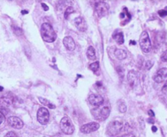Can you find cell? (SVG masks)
I'll list each match as a JSON object with an SVG mask.
<instances>
[{"label": "cell", "mask_w": 167, "mask_h": 137, "mask_svg": "<svg viewBox=\"0 0 167 137\" xmlns=\"http://www.w3.org/2000/svg\"><path fill=\"white\" fill-rule=\"evenodd\" d=\"M74 24L77 28L81 32H85L87 28V24L86 20L82 18V17H78L74 20Z\"/></svg>", "instance_id": "4fadbf2b"}, {"label": "cell", "mask_w": 167, "mask_h": 137, "mask_svg": "<svg viewBox=\"0 0 167 137\" xmlns=\"http://www.w3.org/2000/svg\"><path fill=\"white\" fill-rule=\"evenodd\" d=\"M1 102L3 103L4 105H10L12 104V102H13V97H12V95L11 96H8V95H3L1 97Z\"/></svg>", "instance_id": "2e32d148"}, {"label": "cell", "mask_w": 167, "mask_h": 137, "mask_svg": "<svg viewBox=\"0 0 167 137\" xmlns=\"http://www.w3.org/2000/svg\"><path fill=\"white\" fill-rule=\"evenodd\" d=\"M73 11H74V9H73V7H68L66 11H65V18L67 19L68 18V16H69L71 13H73Z\"/></svg>", "instance_id": "7402d4cb"}, {"label": "cell", "mask_w": 167, "mask_h": 137, "mask_svg": "<svg viewBox=\"0 0 167 137\" xmlns=\"http://www.w3.org/2000/svg\"><path fill=\"white\" fill-rule=\"evenodd\" d=\"M21 13H22L23 15H25V14H27V13H28V11H26V10H23V11H22V12H21Z\"/></svg>", "instance_id": "d590c367"}, {"label": "cell", "mask_w": 167, "mask_h": 137, "mask_svg": "<svg viewBox=\"0 0 167 137\" xmlns=\"http://www.w3.org/2000/svg\"><path fill=\"white\" fill-rule=\"evenodd\" d=\"M95 10L100 17L104 16L109 10V5L104 1L96 2L95 4Z\"/></svg>", "instance_id": "8992f818"}, {"label": "cell", "mask_w": 167, "mask_h": 137, "mask_svg": "<svg viewBox=\"0 0 167 137\" xmlns=\"http://www.w3.org/2000/svg\"><path fill=\"white\" fill-rule=\"evenodd\" d=\"M161 59L163 62H167V50H165V52L162 53L161 56Z\"/></svg>", "instance_id": "d4e9b609"}, {"label": "cell", "mask_w": 167, "mask_h": 137, "mask_svg": "<svg viewBox=\"0 0 167 137\" xmlns=\"http://www.w3.org/2000/svg\"><path fill=\"white\" fill-rule=\"evenodd\" d=\"M123 123L122 121H113L107 126V133L111 136H115L122 131Z\"/></svg>", "instance_id": "7a4b0ae2"}, {"label": "cell", "mask_w": 167, "mask_h": 137, "mask_svg": "<svg viewBox=\"0 0 167 137\" xmlns=\"http://www.w3.org/2000/svg\"><path fill=\"white\" fill-rule=\"evenodd\" d=\"M87 55L89 59H91V60H94V59H96V50L94 49L93 46H89L88 49H87Z\"/></svg>", "instance_id": "ac0fdd59"}, {"label": "cell", "mask_w": 167, "mask_h": 137, "mask_svg": "<svg viewBox=\"0 0 167 137\" xmlns=\"http://www.w3.org/2000/svg\"><path fill=\"white\" fill-rule=\"evenodd\" d=\"M113 37H114V39L117 41L118 44L122 45L124 43V35H123L122 32L116 31V33L113 34Z\"/></svg>", "instance_id": "e0dca14e"}, {"label": "cell", "mask_w": 167, "mask_h": 137, "mask_svg": "<svg viewBox=\"0 0 167 137\" xmlns=\"http://www.w3.org/2000/svg\"><path fill=\"white\" fill-rule=\"evenodd\" d=\"M50 114L48 110L45 108V107H41L39 110H38L37 114V119L42 125H46L49 122Z\"/></svg>", "instance_id": "5b68a950"}, {"label": "cell", "mask_w": 167, "mask_h": 137, "mask_svg": "<svg viewBox=\"0 0 167 137\" xmlns=\"http://www.w3.org/2000/svg\"><path fill=\"white\" fill-rule=\"evenodd\" d=\"M148 114L150 115L151 117H154V113L152 112V110H149L148 111Z\"/></svg>", "instance_id": "836d02e7"}, {"label": "cell", "mask_w": 167, "mask_h": 137, "mask_svg": "<svg viewBox=\"0 0 167 137\" xmlns=\"http://www.w3.org/2000/svg\"><path fill=\"white\" fill-rule=\"evenodd\" d=\"M139 45L142 50L144 51V53H149L151 50V41H150V38H149L148 36V33L144 31L141 33L140 37H139Z\"/></svg>", "instance_id": "277c9868"}, {"label": "cell", "mask_w": 167, "mask_h": 137, "mask_svg": "<svg viewBox=\"0 0 167 137\" xmlns=\"http://www.w3.org/2000/svg\"><path fill=\"white\" fill-rule=\"evenodd\" d=\"M38 99H39L40 102L42 105L48 106L49 108H51V109H55V105H53V104H51L47 99H45V98H42V97H38Z\"/></svg>", "instance_id": "d6986e66"}, {"label": "cell", "mask_w": 167, "mask_h": 137, "mask_svg": "<svg viewBox=\"0 0 167 137\" xmlns=\"http://www.w3.org/2000/svg\"><path fill=\"white\" fill-rule=\"evenodd\" d=\"M99 67H100V63L99 62H96V63H91V65L89 66V68L91 71H93L94 72H95V71H96L98 70Z\"/></svg>", "instance_id": "ffe728a7"}, {"label": "cell", "mask_w": 167, "mask_h": 137, "mask_svg": "<svg viewBox=\"0 0 167 137\" xmlns=\"http://www.w3.org/2000/svg\"><path fill=\"white\" fill-rule=\"evenodd\" d=\"M120 137H136L135 135L134 134H126V135H122Z\"/></svg>", "instance_id": "4dcf8cb0"}, {"label": "cell", "mask_w": 167, "mask_h": 137, "mask_svg": "<svg viewBox=\"0 0 167 137\" xmlns=\"http://www.w3.org/2000/svg\"><path fill=\"white\" fill-rule=\"evenodd\" d=\"M117 71H118V73H119V75H120V77H121V78H122L123 75H124V71H122V67H118L117 68Z\"/></svg>", "instance_id": "f1b7e54d"}, {"label": "cell", "mask_w": 167, "mask_h": 137, "mask_svg": "<svg viewBox=\"0 0 167 137\" xmlns=\"http://www.w3.org/2000/svg\"><path fill=\"white\" fill-rule=\"evenodd\" d=\"M152 131L153 132H156V131H157V127H155V126H152Z\"/></svg>", "instance_id": "e575fe53"}, {"label": "cell", "mask_w": 167, "mask_h": 137, "mask_svg": "<svg viewBox=\"0 0 167 137\" xmlns=\"http://www.w3.org/2000/svg\"><path fill=\"white\" fill-rule=\"evenodd\" d=\"M42 8H43L44 11H48V9H49L48 6L46 5V4H45V3H42Z\"/></svg>", "instance_id": "f546056e"}, {"label": "cell", "mask_w": 167, "mask_h": 137, "mask_svg": "<svg viewBox=\"0 0 167 137\" xmlns=\"http://www.w3.org/2000/svg\"><path fill=\"white\" fill-rule=\"evenodd\" d=\"M92 113L94 114V116L96 119L99 120H104L109 117V115L110 114V109L109 107H104L101 110H92Z\"/></svg>", "instance_id": "52a82bcc"}, {"label": "cell", "mask_w": 167, "mask_h": 137, "mask_svg": "<svg viewBox=\"0 0 167 137\" xmlns=\"http://www.w3.org/2000/svg\"><path fill=\"white\" fill-rule=\"evenodd\" d=\"M0 117H1V120H0V123H3V120H4V114L3 113L0 114Z\"/></svg>", "instance_id": "d6a6232c"}, {"label": "cell", "mask_w": 167, "mask_h": 137, "mask_svg": "<svg viewBox=\"0 0 167 137\" xmlns=\"http://www.w3.org/2000/svg\"><path fill=\"white\" fill-rule=\"evenodd\" d=\"M7 123L8 124L13 128L16 129H21L24 126V123L21 119L17 118L16 116H11L7 118Z\"/></svg>", "instance_id": "30bf717a"}, {"label": "cell", "mask_w": 167, "mask_h": 137, "mask_svg": "<svg viewBox=\"0 0 167 137\" xmlns=\"http://www.w3.org/2000/svg\"><path fill=\"white\" fill-rule=\"evenodd\" d=\"M25 54H26L27 56H28L29 58H31V50H30V49H29L28 46L25 47Z\"/></svg>", "instance_id": "cb8c5ba5"}, {"label": "cell", "mask_w": 167, "mask_h": 137, "mask_svg": "<svg viewBox=\"0 0 167 137\" xmlns=\"http://www.w3.org/2000/svg\"><path fill=\"white\" fill-rule=\"evenodd\" d=\"M61 131L66 135H72L74 132V125L68 117H64L59 123Z\"/></svg>", "instance_id": "3957f363"}, {"label": "cell", "mask_w": 167, "mask_h": 137, "mask_svg": "<svg viewBox=\"0 0 167 137\" xmlns=\"http://www.w3.org/2000/svg\"><path fill=\"white\" fill-rule=\"evenodd\" d=\"M127 80L131 88H135L139 83V75L135 71H130L127 75Z\"/></svg>", "instance_id": "9c48e42d"}, {"label": "cell", "mask_w": 167, "mask_h": 137, "mask_svg": "<svg viewBox=\"0 0 167 137\" xmlns=\"http://www.w3.org/2000/svg\"><path fill=\"white\" fill-rule=\"evenodd\" d=\"M158 14H159V16L161 17H165L167 16V11L165 10H160L159 11H158Z\"/></svg>", "instance_id": "83f0119b"}, {"label": "cell", "mask_w": 167, "mask_h": 137, "mask_svg": "<svg viewBox=\"0 0 167 137\" xmlns=\"http://www.w3.org/2000/svg\"><path fill=\"white\" fill-rule=\"evenodd\" d=\"M153 65V63H152V61H147L146 63H145V69H149V68H151Z\"/></svg>", "instance_id": "4316f807"}, {"label": "cell", "mask_w": 167, "mask_h": 137, "mask_svg": "<svg viewBox=\"0 0 167 137\" xmlns=\"http://www.w3.org/2000/svg\"><path fill=\"white\" fill-rule=\"evenodd\" d=\"M153 79L157 83L164 82L165 80H167V68H161L159 71H157Z\"/></svg>", "instance_id": "7c38bea8"}, {"label": "cell", "mask_w": 167, "mask_h": 137, "mask_svg": "<svg viewBox=\"0 0 167 137\" xmlns=\"http://www.w3.org/2000/svg\"><path fill=\"white\" fill-rule=\"evenodd\" d=\"M4 137H18V136H17V135L14 131H9V132H7Z\"/></svg>", "instance_id": "484cf974"}, {"label": "cell", "mask_w": 167, "mask_h": 137, "mask_svg": "<svg viewBox=\"0 0 167 137\" xmlns=\"http://www.w3.org/2000/svg\"><path fill=\"white\" fill-rule=\"evenodd\" d=\"M118 108H119V111L122 113H125L126 111V105L124 103H120Z\"/></svg>", "instance_id": "603a6c76"}, {"label": "cell", "mask_w": 167, "mask_h": 137, "mask_svg": "<svg viewBox=\"0 0 167 137\" xmlns=\"http://www.w3.org/2000/svg\"><path fill=\"white\" fill-rule=\"evenodd\" d=\"M41 36L46 42H53L56 39V33L49 23H44L42 24Z\"/></svg>", "instance_id": "6da1fadb"}, {"label": "cell", "mask_w": 167, "mask_h": 137, "mask_svg": "<svg viewBox=\"0 0 167 137\" xmlns=\"http://www.w3.org/2000/svg\"><path fill=\"white\" fill-rule=\"evenodd\" d=\"M162 91H163V92H165V93H167V80H166L165 84H164L163 88H162Z\"/></svg>", "instance_id": "1f68e13d"}, {"label": "cell", "mask_w": 167, "mask_h": 137, "mask_svg": "<svg viewBox=\"0 0 167 137\" xmlns=\"http://www.w3.org/2000/svg\"><path fill=\"white\" fill-rule=\"evenodd\" d=\"M89 102L90 104L93 106H100L101 104H103V102H104V98H103L102 96L100 95H98V94H91V95L89 96Z\"/></svg>", "instance_id": "8fae6325"}, {"label": "cell", "mask_w": 167, "mask_h": 137, "mask_svg": "<svg viewBox=\"0 0 167 137\" xmlns=\"http://www.w3.org/2000/svg\"><path fill=\"white\" fill-rule=\"evenodd\" d=\"M63 43L68 50L72 51L75 49V42L71 37H65L63 40Z\"/></svg>", "instance_id": "5bb4252c"}, {"label": "cell", "mask_w": 167, "mask_h": 137, "mask_svg": "<svg viewBox=\"0 0 167 137\" xmlns=\"http://www.w3.org/2000/svg\"><path fill=\"white\" fill-rule=\"evenodd\" d=\"M114 55L119 60H122V59L126 58V52L124 50L122 49H117L114 52Z\"/></svg>", "instance_id": "9a60e30c"}, {"label": "cell", "mask_w": 167, "mask_h": 137, "mask_svg": "<svg viewBox=\"0 0 167 137\" xmlns=\"http://www.w3.org/2000/svg\"><path fill=\"white\" fill-rule=\"evenodd\" d=\"M100 128V124L96 123V122H92V123H89L87 124H84L80 128V131L85 134H88V133H91L93 131H96Z\"/></svg>", "instance_id": "ba28073f"}, {"label": "cell", "mask_w": 167, "mask_h": 137, "mask_svg": "<svg viewBox=\"0 0 167 137\" xmlns=\"http://www.w3.org/2000/svg\"><path fill=\"white\" fill-rule=\"evenodd\" d=\"M131 43V45H135V41H130V44Z\"/></svg>", "instance_id": "8d00e7d4"}, {"label": "cell", "mask_w": 167, "mask_h": 137, "mask_svg": "<svg viewBox=\"0 0 167 137\" xmlns=\"http://www.w3.org/2000/svg\"><path fill=\"white\" fill-rule=\"evenodd\" d=\"M12 28H13V32L16 34L17 36H20V35H22V29H21L19 27H17V26H12Z\"/></svg>", "instance_id": "44dd1931"}]
</instances>
